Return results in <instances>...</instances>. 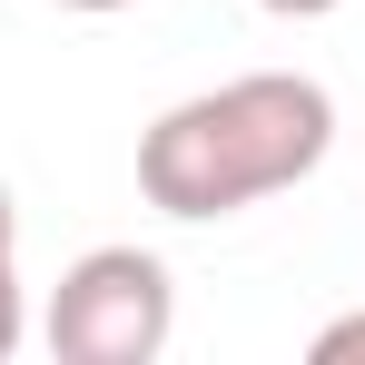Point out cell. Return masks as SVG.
Instances as JSON below:
<instances>
[{"mask_svg": "<svg viewBox=\"0 0 365 365\" xmlns=\"http://www.w3.org/2000/svg\"><path fill=\"white\" fill-rule=\"evenodd\" d=\"M326 148H336V99L297 69H247L148 119L138 187L158 217H237L257 197L316 178Z\"/></svg>", "mask_w": 365, "mask_h": 365, "instance_id": "obj_1", "label": "cell"}, {"mask_svg": "<svg viewBox=\"0 0 365 365\" xmlns=\"http://www.w3.org/2000/svg\"><path fill=\"white\" fill-rule=\"evenodd\" d=\"M20 346V217H10V187H0V356Z\"/></svg>", "mask_w": 365, "mask_h": 365, "instance_id": "obj_3", "label": "cell"}, {"mask_svg": "<svg viewBox=\"0 0 365 365\" xmlns=\"http://www.w3.org/2000/svg\"><path fill=\"white\" fill-rule=\"evenodd\" d=\"M306 356H316V365H365V306H356V316H336V326H316Z\"/></svg>", "mask_w": 365, "mask_h": 365, "instance_id": "obj_4", "label": "cell"}, {"mask_svg": "<svg viewBox=\"0 0 365 365\" xmlns=\"http://www.w3.org/2000/svg\"><path fill=\"white\" fill-rule=\"evenodd\" d=\"M60 10H128V0H60Z\"/></svg>", "mask_w": 365, "mask_h": 365, "instance_id": "obj_6", "label": "cell"}, {"mask_svg": "<svg viewBox=\"0 0 365 365\" xmlns=\"http://www.w3.org/2000/svg\"><path fill=\"white\" fill-rule=\"evenodd\" d=\"M40 336H50L60 365H148L178 336V287H168V267L148 247H89L50 287Z\"/></svg>", "mask_w": 365, "mask_h": 365, "instance_id": "obj_2", "label": "cell"}, {"mask_svg": "<svg viewBox=\"0 0 365 365\" xmlns=\"http://www.w3.org/2000/svg\"><path fill=\"white\" fill-rule=\"evenodd\" d=\"M257 10H277V20H326L336 0H257Z\"/></svg>", "mask_w": 365, "mask_h": 365, "instance_id": "obj_5", "label": "cell"}]
</instances>
